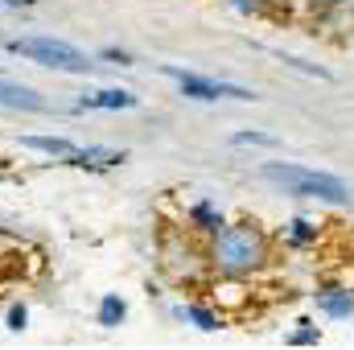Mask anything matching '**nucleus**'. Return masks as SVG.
Masks as SVG:
<instances>
[{
	"label": "nucleus",
	"instance_id": "1",
	"mask_svg": "<svg viewBox=\"0 0 354 350\" xmlns=\"http://www.w3.org/2000/svg\"><path fill=\"white\" fill-rule=\"evenodd\" d=\"M206 264H210L218 276L252 280V276H260L268 264H272V239H268L256 223H223V227L210 235Z\"/></svg>",
	"mask_w": 354,
	"mask_h": 350
},
{
	"label": "nucleus",
	"instance_id": "2",
	"mask_svg": "<svg viewBox=\"0 0 354 350\" xmlns=\"http://www.w3.org/2000/svg\"><path fill=\"white\" fill-rule=\"evenodd\" d=\"M260 177L284 185V194H292V198H317V202H334V206L351 202V185L346 181H338V177H330V174H317V169H305V165L268 161L264 169H260Z\"/></svg>",
	"mask_w": 354,
	"mask_h": 350
},
{
	"label": "nucleus",
	"instance_id": "3",
	"mask_svg": "<svg viewBox=\"0 0 354 350\" xmlns=\"http://www.w3.org/2000/svg\"><path fill=\"white\" fill-rule=\"evenodd\" d=\"M4 50H8V54L29 58V62H37V66L66 71V75H91V71H95V62H91L87 54H79L75 46L54 42V37H8V42H4Z\"/></svg>",
	"mask_w": 354,
	"mask_h": 350
},
{
	"label": "nucleus",
	"instance_id": "4",
	"mask_svg": "<svg viewBox=\"0 0 354 350\" xmlns=\"http://www.w3.org/2000/svg\"><path fill=\"white\" fill-rule=\"evenodd\" d=\"M161 75H165V79H174L177 87H181V95L202 99V103H218V99H239V103H248V99H256V91L239 87V83L206 79V75H194V71H181V66H161Z\"/></svg>",
	"mask_w": 354,
	"mask_h": 350
},
{
	"label": "nucleus",
	"instance_id": "5",
	"mask_svg": "<svg viewBox=\"0 0 354 350\" xmlns=\"http://www.w3.org/2000/svg\"><path fill=\"white\" fill-rule=\"evenodd\" d=\"M79 107L83 111H128V107H136V95L124 87H103L91 91V95H79Z\"/></svg>",
	"mask_w": 354,
	"mask_h": 350
},
{
	"label": "nucleus",
	"instance_id": "6",
	"mask_svg": "<svg viewBox=\"0 0 354 350\" xmlns=\"http://www.w3.org/2000/svg\"><path fill=\"white\" fill-rule=\"evenodd\" d=\"M313 297H317V309L326 317H351L354 313V293L346 284H322Z\"/></svg>",
	"mask_w": 354,
	"mask_h": 350
},
{
	"label": "nucleus",
	"instance_id": "7",
	"mask_svg": "<svg viewBox=\"0 0 354 350\" xmlns=\"http://www.w3.org/2000/svg\"><path fill=\"white\" fill-rule=\"evenodd\" d=\"M0 107H12V111H46V99L33 87L4 83V79H0Z\"/></svg>",
	"mask_w": 354,
	"mask_h": 350
},
{
	"label": "nucleus",
	"instance_id": "8",
	"mask_svg": "<svg viewBox=\"0 0 354 350\" xmlns=\"http://www.w3.org/2000/svg\"><path fill=\"white\" fill-rule=\"evenodd\" d=\"M66 165H79V169H115V165H124V153H115V149H75L66 157Z\"/></svg>",
	"mask_w": 354,
	"mask_h": 350
},
{
	"label": "nucleus",
	"instance_id": "9",
	"mask_svg": "<svg viewBox=\"0 0 354 350\" xmlns=\"http://www.w3.org/2000/svg\"><path fill=\"white\" fill-rule=\"evenodd\" d=\"M185 223H189V231H194V235H206V239H210V235L223 227V214H218L210 202H194V206H189V214H185Z\"/></svg>",
	"mask_w": 354,
	"mask_h": 350
},
{
	"label": "nucleus",
	"instance_id": "10",
	"mask_svg": "<svg viewBox=\"0 0 354 350\" xmlns=\"http://www.w3.org/2000/svg\"><path fill=\"white\" fill-rule=\"evenodd\" d=\"M317 235H322V227L309 223V219H292V223L280 231V239H284L288 248H309V243H317Z\"/></svg>",
	"mask_w": 354,
	"mask_h": 350
},
{
	"label": "nucleus",
	"instance_id": "11",
	"mask_svg": "<svg viewBox=\"0 0 354 350\" xmlns=\"http://www.w3.org/2000/svg\"><path fill=\"white\" fill-rule=\"evenodd\" d=\"M21 145L25 149H37V153H46V157H71L79 145H71V140H62V136H21Z\"/></svg>",
	"mask_w": 354,
	"mask_h": 350
},
{
	"label": "nucleus",
	"instance_id": "12",
	"mask_svg": "<svg viewBox=\"0 0 354 350\" xmlns=\"http://www.w3.org/2000/svg\"><path fill=\"white\" fill-rule=\"evenodd\" d=\"M124 317H128V305H124L115 293H107V297L99 301V326H103V330H115Z\"/></svg>",
	"mask_w": 354,
	"mask_h": 350
},
{
	"label": "nucleus",
	"instance_id": "13",
	"mask_svg": "<svg viewBox=\"0 0 354 350\" xmlns=\"http://www.w3.org/2000/svg\"><path fill=\"white\" fill-rule=\"evenodd\" d=\"M181 317H189V322H194L198 330H206V334H210V330H218V313H210L206 305H185V309H181Z\"/></svg>",
	"mask_w": 354,
	"mask_h": 350
},
{
	"label": "nucleus",
	"instance_id": "14",
	"mask_svg": "<svg viewBox=\"0 0 354 350\" xmlns=\"http://www.w3.org/2000/svg\"><path fill=\"white\" fill-rule=\"evenodd\" d=\"M288 342H292V347H317V342H322V330H317L313 322H297V330L288 334Z\"/></svg>",
	"mask_w": 354,
	"mask_h": 350
},
{
	"label": "nucleus",
	"instance_id": "15",
	"mask_svg": "<svg viewBox=\"0 0 354 350\" xmlns=\"http://www.w3.org/2000/svg\"><path fill=\"white\" fill-rule=\"evenodd\" d=\"M231 8H239V12H252V17H272L276 12V0H227Z\"/></svg>",
	"mask_w": 354,
	"mask_h": 350
},
{
	"label": "nucleus",
	"instance_id": "16",
	"mask_svg": "<svg viewBox=\"0 0 354 350\" xmlns=\"http://www.w3.org/2000/svg\"><path fill=\"white\" fill-rule=\"evenodd\" d=\"M231 145H256V149H276L280 140H276V136H268V132H235V136H231Z\"/></svg>",
	"mask_w": 354,
	"mask_h": 350
},
{
	"label": "nucleus",
	"instance_id": "17",
	"mask_svg": "<svg viewBox=\"0 0 354 350\" xmlns=\"http://www.w3.org/2000/svg\"><path fill=\"white\" fill-rule=\"evenodd\" d=\"M4 322H8V330H25V322H29V309H25V305H12Z\"/></svg>",
	"mask_w": 354,
	"mask_h": 350
},
{
	"label": "nucleus",
	"instance_id": "18",
	"mask_svg": "<svg viewBox=\"0 0 354 350\" xmlns=\"http://www.w3.org/2000/svg\"><path fill=\"white\" fill-rule=\"evenodd\" d=\"M103 58H107L111 66H132V58H128L124 50H103Z\"/></svg>",
	"mask_w": 354,
	"mask_h": 350
},
{
	"label": "nucleus",
	"instance_id": "19",
	"mask_svg": "<svg viewBox=\"0 0 354 350\" xmlns=\"http://www.w3.org/2000/svg\"><path fill=\"white\" fill-rule=\"evenodd\" d=\"M0 4H8V8H29L33 0H0Z\"/></svg>",
	"mask_w": 354,
	"mask_h": 350
},
{
	"label": "nucleus",
	"instance_id": "20",
	"mask_svg": "<svg viewBox=\"0 0 354 350\" xmlns=\"http://www.w3.org/2000/svg\"><path fill=\"white\" fill-rule=\"evenodd\" d=\"M330 4H338V0H330Z\"/></svg>",
	"mask_w": 354,
	"mask_h": 350
}]
</instances>
